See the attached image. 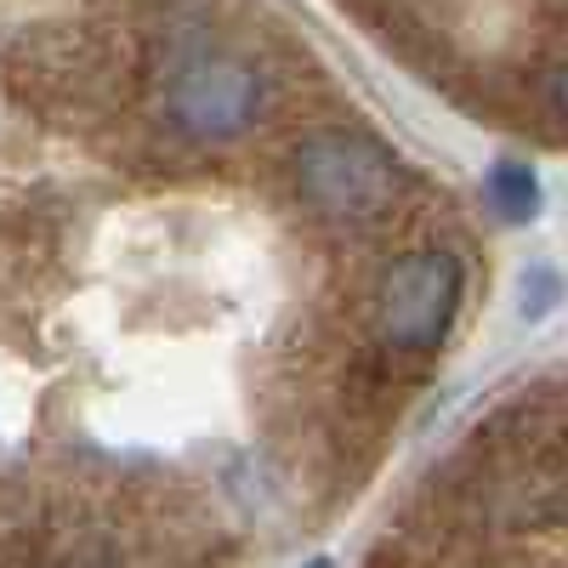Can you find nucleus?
<instances>
[{
  "label": "nucleus",
  "instance_id": "obj_1",
  "mask_svg": "<svg viewBox=\"0 0 568 568\" xmlns=\"http://www.w3.org/2000/svg\"><path fill=\"white\" fill-rule=\"evenodd\" d=\"M296 194L318 222L382 227L404 200V165L364 131H313L296 149Z\"/></svg>",
  "mask_w": 568,
  "mask_h": 568
},
{
  "label": "nucleus",
  "instance_id": "obj_2",
  "mask_svg": "<svg viewBox=\"0 0 568 568\" xmlns=\"http://www.w3.org/2000/svg\"><path fill=\"white\" fill-rule=\"evenodd\" d=\"M267 109V80L256 63L233 52L182 45L165 69V114L194 142H233L245 136Z\"/></svg>",
  "mask_w": 568,
  "mask_h": 568
},
{
  "label": "nucleus",
  "instance_id": "obj_3",
  "mask_svg": "<svg viewBox=\"0 0 568 568\" xmlns=\"http://www.w3.org/2000/svg\"><path fill=\"white\" fill-rule=\"evenodd\" d=\"M460 296H466V267L455 251H444V245L409 251L382 273V291H375V336L398 358L438 353L455 313H460Z\"/></svg>",
  "mask_w": 568,
  "mask_h": 568
},
{
  "label": "nucleus",
  "instance_id": "obj_4",
  "mask_svg": "<svg viewBox=\"0 0 568 568\" xmlns=\"http://www.w3.org/2000/svg\"><path fill=\"white\" fill-rule=\"evenodd\" d=\"M489 205L506 216V222H529L540 211V182L529 165H517V160H500L489 171Z\"/></svg>",
  "mask_w": 568,
  "mask_h": 568
},
{
  "label": "nucleus",
  "instance_id": "obj_5",
  "mask_svg": "<svg viewBox=\"0 0 568 568\" xmlns=\"http://www.w3.org/2000/svg\"><path fill=\"white\" fill-rule=\"evenodd\" d=\"M546 103H551V114L557 120H568V58L551 69V80H546Z\"/></svg>",
  "mask_w": 568,
  "mask_h": 568
}]
</instances>
